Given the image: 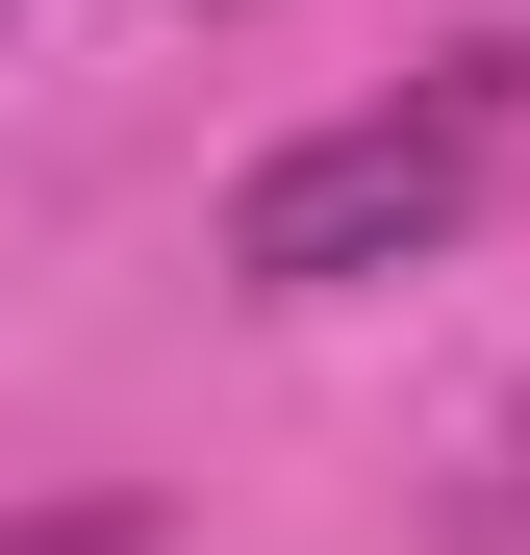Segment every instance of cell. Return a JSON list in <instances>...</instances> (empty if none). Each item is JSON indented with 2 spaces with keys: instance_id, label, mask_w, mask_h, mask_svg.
Returning <instances> with one entry per match:
<instances>
[{
  "instance_id": "obj_1",
  "label": "cell",
  "mask_w": 530,
  "mask_h": 555,
  "mask_svg": "<svg viewBox=\"0 0 530 555\" xmlns=\"http://www.w3.org/2000/svg\"><path fill=\"white\" fill-rule=\"evenodd\" d=\"M530 127V51H429L404 102H353L303 152H253V203H228V278L253 304H328V278H404V253H455L480 228V177Z\"/></svg>"
}]
</instances>
